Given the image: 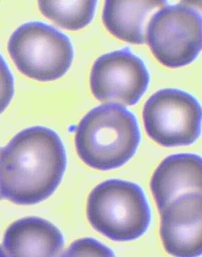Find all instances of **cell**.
I'll return each instance as SVG.
<instances>
[{
    "mask_svg": "<svg viewBox=\"0 0 202 257\" xmlns=\"http://www.w3.org/2000/svg\"><path fill=\"white\" fill-rule=\"evenodd\" d=\"M113 250L92 237L73 241L61 257H114Z\"/></svg>",
    "mask_w": 202,
    "mask_h": 257,
    "instance_id": "4fadbf2b",
    "label": "cell"
},
{
    "mask_svg": "<svg viewBox=\"0 0 202 257\" xmlns=\"http://www.w3.org/2000/svg\"><path fill=\"white\" fill-rule=\"evenodd\" d=\"M167 4L166 1H106L102 20L116 37L132 44H144L151 19Z\"/></svg>",
    "mask_w": 202,
    "mask_h": 257,
    "instance_id": "8fae6325",
    "label": "cell"
},
{
    "mask_svg": "<svg viewBox=\"0 0 202 257\" xmlns=\"http://www.w3.org/2000/svg\"><path fill=\"white\" fill-rule=\"evenodd\" d=\"M66 166L63 143L43 126L25 128L1 151V194L19 205L39 203L59 185Z\"/></svg>",
    "mask_w": 202,
    "mask_h": 257,
    "instance_id": "6da1fadb",
    "label": "cell"
},
{
    "mask_svg": "<svg viewBox=\"0 0 202 257\" xmlns=\"http://www.w3.org/2000/svg\"><path fill=\"white\" fill-rule=\"evenodd\" d=\"M150 186L159 212L183 193L202 194V157L191 153L167 157L155 170Z\"/></svg>",
    "mask_w": 202,
    "mask_h": 257,
    "instance_id": "30bf717a",
    "label": "cell"
},
{
    "mask_svg": "<svg viewBox=\"0 0 202 257\" xmlns=\"http://www.w3.org/2000/svg\"><path fill=\"white\" fill-rule=\"evenodd\" d=\"M7 48L19 71L39 81L63 76L74 55L68 37L41 21L28 22L17 28L10 37Z\"/></svg>",
    "mask_w": 202,
    "mask_h": 257,
    "instance_id": "277c9868",
    "label": "cell"
},
{
    "mask_svg": "<svg viewBox=\"0 0 202 257\" xmlns=\"http://www.w3.org/2000/svg\"><path fill=\"white\" fill-rule=\"evenodd\" d=\"M140 139L133 113L121 105L107 103L93 108L82 117L76 128L74 142L85 164L106 171L131 159Z\"/></svg>",
    "mask_w": 202,
    "mask_h": 257,
    "instance_id": "7a4b0ae2",
    "label": "cell"
},
{
    "mask_svg": "<svg viewBox=\"0 0 202 257\" xmlns=\"http://www.w3.org/2000/svg\"><path fill=\"white\" fill-rule=\"evenodd\" d=\"M160 236L166 251L174 257L202 254V194L183 193L160 212Z\"/></svg>",
    "mask_w": 202,
    "mask_h": 257,
    "instance_id": "ba28073f",
    "label": "cell"
},
{
    "mask_svg": "<svg viewBox=\"0 0 202 257\" xmlns=\"http://www.w3.org/2000/svg\"><path fill=\"white\" fill-rule=\"evenodd\" d=\"M147 43L163 65L178 68L192 62L202 49V17L181 1L167 4L152 17Z\"/></svg>",
    "mask_w": 202,
    "mask_h": 257,
    "instance_id": "5b68a950",
    "label": "cell"
},
{
    "mask_svg": "<svg viewBox=\"0 0 202 257\" xmlns=\"http://www.w3.org/2000/svg\"><path fill=\"white\" fill-rule=\"evenodd\" d=\"M64 239L59 229L36 216L12 223L4 236L2 250L7 257H61Z\"/></svg>",
    "mask_w": 202,
    "mask_h": 257,
    "instance_id": "9c48e42d",
    "label": "cell"
},
{
    "mask_svg": "<svg viewBox=\"0 0 202 257\" xmlns=\"http://www.w3.org/2000/svg\"><path fill=\"white\" fill-rule=\"evenodd\" d=\"M86 215L96 230L118 241L140 237L151 219L150 207L141 187L117 179L105 181L92 190L87 201Z\"/></svg>",
    "mask_w": 202,
    "mask_h": 257,
    "instance_id": "3957f363",
    "label": "cell"
},
{
    "mask_svg": "<svg viewBox=\"0 0 202 257\" xmlns=\"http://www.w3.org/2000/svg\"><path fill=\"white\" fill-rule=\"evenodd\" d=\"M142 117L148 136L165 147L189 145L201 134L202 106L180 89L164 88L154 93L145 102Z\"/></svg>",
    "mask_w": 202,
    "mask_h": 257,
    "instance_id": "8992f818",
    "label": "cell"
},
{
    "mask_svg": "<svg viewBox=\"0 0 202 257\" xmlns=\"http://www.w3.org/2000/svg\"><path fill=\"white\" fill-rule=\"evenodd\" d=\"M185 3L196 10L202 17V0L184 1Z\"/></svg>",
    "mask_w": 202,
    "mask_h": 257,
    "instance_id": "5bb4252c",
    "label": "cell"
},
{
    "mask_svg": "<svg viewBox=\"0 0 202 257\" xmlns=\"http://www.w3.org/2000/svg\"><path fill=\"white\" fill-rule=\"evenodd\" d=\"M149 81L144 63L128 47L98 57L89 77L90 89L96 99L124 106L136 104Z\"/></svg>",
    "mask_w": 202,
    "mask_h": 257,
    "instance_id": "52a82bcc",
    "label": "cell"
},
{
    "mask_svg": "<svg viewBox=\"0 0 202 257\" xmlns=\"http://www.w3.org/2000/svg\"><path fill=\"white\" fill-rule=\"evenodd\" d=\"M97 1H38L41 13L59 26L80 29L92 20Z\"/></svg>",
    "mask_w": 202,
    "mask_h": 257,
    "instance_id": "7c38bea8",
    "label": "cell"
}]
</instances>
